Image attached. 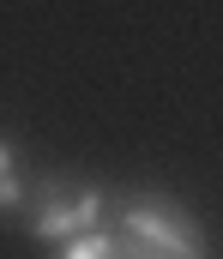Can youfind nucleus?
Wrapping results in <instances>:
<instances>
[{
	"label": "nucleus",
	"mask_w": 223,
	"mask_h": 259,
	"mask_svg": "<svg viewBox=\"0 0 223 259\" xmlns=\"http://www.w3.org/2000/svg\"><path fill=\"white\" fill-rule=\"evenodd\" d=\"M24 199H30V187L18 175V151H12V139H0V211H18Z\"/></svg>",
	"instance_id": "nucleus-4"
},
{
	"label": "nucleus",
	"mask_w": 223,
	"mask_h": 259,
	"mask_svg": "<svg viewBox=\"0 0 223 259\" xmlns=\"http://www.w3.org/2000/svg\"><path fill=\"white\" fill-rule=\"evenodd\" d=\"M115 235H121V253L127 259H205V229L181 205H169L157 193L133 199L121 211Z\"/></svg>",
	"instance_id": "nucleus-1"
},
{
	"label": "nucleus",
	"mask_w": 223,
	"mask_h": 259,
	"mask_svg": "<svg viewBox=\"0 0 223 259\" xmlns=\"http://www.w3.org/2000/svg\"><path fill=\"white\" fill-rule=\"evenodd\" d=\"M49 259H127V253H121V235L115 229H84L73 241H61Z\"/></svg>",
	"instance_id": "nucleus-3"
},
{
	"label": "nucleus",
	"mask_w": 223,
	"mask_h": 259,
	"mask_svg": "<svg viewBox=\"0 0 223 259\" xmlns=\"http://www.w3.org/2000/svg\"><path fill=\"white\" fill-rule=\"evenodd\" d=\"M103 187H78L67 175H49V181H36V205H30V235L36 241H49V247H61V241H73L84 229H103Z\"/></svg>",
	"instance_id": "nucleus-2"
}]
</instances>
